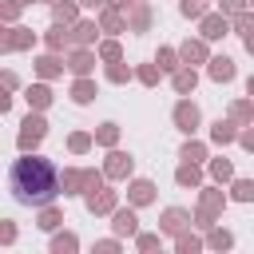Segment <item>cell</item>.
Returning <instances> with one entry per match:
<instances>
[{
  "mask_svg": "<svg viewBox=\"0 0 254 254\" xmlns=\"http://www.w3.org/2000/svg\"><path fill=\"white\" fill-rule=\"evenodd\" d=\"M8 187H12V198L20 206L40 210V206H48V202L60 198V171L44 155H24L8 171Z\"/></svg>",
  "mask_w": 254,
  "mask_h": 254,
  "instance_id": "cell-1",
  "label": "cell"
}]
</instances>
